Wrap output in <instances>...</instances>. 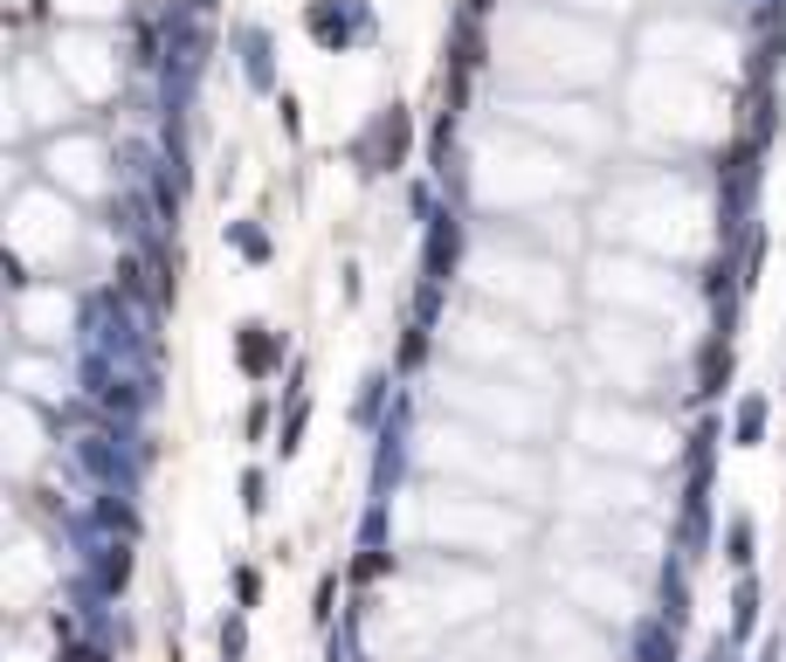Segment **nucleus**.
<instances>
[{"label": "nucleus", "mask_w": 786, "mask_h": 662, "mask_svg": "<svg viewBox=\"0 0 786 662\" xmlns=\"http://www.w3.org/2000/svg\"><path fill=\"white\" fill-rule=\"evenodd\" d=\"M642 662H669V642H663V628H642Z\"/></svg>", "instance_id": "1"}]
</instances>
